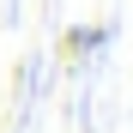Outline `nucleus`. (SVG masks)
Wrapping results in <instances>:
<instances>
[{"instance_id": "obj_1", "label": "nucleus", "mask_w": 133, "mask_h": 133, "mask_svg": "<svg viewBox=\"0 0 133 133\" xmlns=\"http://www.w3.org/2000/svg\"><path fill=\"white\" fill-rule=\"evenodd\" d=\"M103 36H109L103 24H73V30L61 36V61H85V55H91V49H97Z\"/></svg>"}]
</instances>
